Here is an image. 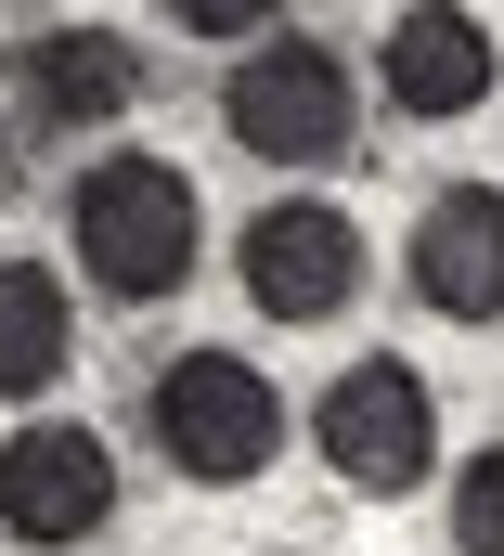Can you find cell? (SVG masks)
I'll return each mask as SVG.
<instances>
[{"mask_svg": "<svg viewBox=\"0 0 504 556\" xmlns=\"http://www.w3.org/2000/svg\"><path fill=\"white\" fill-rule=\"evenodd\" d=\"M65 247H78V273L104 285L117 311H155V298H181L194 260H207V194L181 181V155H91L78 181H65Z\"/></svg>", "mask_w": 504, "mask_h": 556, "instance_id": "cell-1", "label": "cell"}, {"mask_svg": "<svg viewBox=\"0 0 504 556\" xmlns=\"http://www.w3.org/2000/svg\"><path fill=\"white\" fill-rule=\"evenodd\" d=\"M220 130H234V155H259V168H337V155L363 142V78H350L337 39L272 26V39H247V65L220 78Z\"/></svg>", "mask_w": 504, "mask_h": 556, "instance_id": "cell-2", "label": "cell"}, {"mask_svg": "<svg viewBox=\"0 0 504 556\" xmlns=\"http://www.w3.org/2000/svg\"><path fill=\"white\" fill-rule=\"evenodd\" d=\"M142 415H155V453L194 492H247V479L285 466V389L247 350H168L155 389H142Z\"/></svg>", "mask_w": 504, "mask_h": 556, "instance_id": "cell-3", "label": "cell"}, {"mask_svg": "<svg viewBox=\"0 0 504 556\" xmlns=\"http://www.w3.org/2000/svg\"><path fill=\"white\" fill-rule=\"evenodd\" d=\"M311 453H324V479L363 492V505L427 492V479H440V376H427L414 350H363V363L311 402Z\"/></svg>", "mask_w": 504, "mask_h": 556, "instance_id": "cell-4", "label": "cell"}, {"mask_svg": "<svg viewBox=\"0 0 504 556\" xmlns=\"http://www.w3.org/2000/svg\"><path fill=\"white\" fill-rule=\"evenodd\" d=\"M363 273H376V247H363V220L337 207V194H272L247 233H234V285H247L259 324H337L350 298H363Z\"/></svg>", "mask_w": 504, "mask_h": 556, "instance_id": "cell-5", "label": "cell"}, {"mask_svg": "<svg viewBox=\"0 0 504 556\" xmlns=\"http://www.w3.org/2000/svg\"><path fill=\"white\" fill-rule=\"evenodd\" d=\"M117 531V440L78 415H26L0 440V544L26 556H78Z\"/></svg>", "mask_w": 504, "mask_h": 556, "instance_id": "cell-6", "label": "cell"}, {"mask_svg": "<svg viewBox=\"0 0 504 556\" xmlns=\"http://www.w3.org/2000/svg\"><path fill=\"white\" fill-rule=\"evenodd\" d=\"M504 78V39L466 13V0H401L376 39V91L401 117H427V130H453V117H479Z\"/></svg>", "mask_w": 504, "mask_h": 556, "instance_id": "cell-7", "label": "cell"}, {"mask_svg": "<svg viewBox=\"0 0 504 556\" xmlns=\"http://www.w3.org/2000/svg\"><path fill=\"white\" fill-rule=\"evenodd\" d=\"M401 273L440 324H504V181H440L401 233Z\"/></svg>", "mask_w": 504, "mask_h": 556, "instance_id": "cell-8", "label": "cell"}, {"mask_svg": "<svg viewBox=\"0 0 504 556\" xmlns=\"http://www.w3.org/2000/svg\"><path fill=\"white\" fill-rule=\"evenodd\" d=\"M129 104H142V52H129L117 26H39V39L13 52V117H26V130L91 142V130H117Z\"/></svg>", "mask_w": 504, "mask_h": 556, "instance_id": "cell-9", "label": "cell"}, {"mask_svg": "<svg viewBox=\"0 0 504 556\" xmlns=\"http://www.w3.org/2000/svg\"><path fill=\"white\" fill-rule=\"evenodd\" d=\"M65 363H78V298L52 260H0V402H39V389H65Z\"/></svg>", "mask_w": 504, "mask_h": 556, "instance_id": "cell-10", "label": "cell"}, {"mask_svg": "<svg viewBox=\"0 0 504 556\" xmlns=\"http://www.w3.org/2000/svg\"><path fill=\"white\" fill-rule=\"evenodd\" d=\"M453 556H504V440L453 466Z\"/></svg>", "mask_w": 504, "mask_h": 556, "instance_id": "cell-11", "label": "cell"}, {"mask_svg": "<svg viewBox=\"0 0 504 556\" xmlns=\"http://www.w3.org/2000/svg\"><path fill=\"white\" fill-rule=\"evenodd\" d=\"M181 39H272L285 26V0H155Z\"/></svg>", "mask_w": 504, "mask_h": 556, "instance_id": "cell-12", "label": "cell"}, {"mask_svg": "<svg viewBox=\"0 0 504 556\" xmlns=\"http://www.w3.org/2000/svg\"><path fill=\"white\" fill-rule=\"evenodd\" d=\"M0 207H13V130H0Z\"/></svg>", "mask_w": 504, "mask_h": 556, "instance_id": "cell-13", "label": "cell"}]
</instances>
